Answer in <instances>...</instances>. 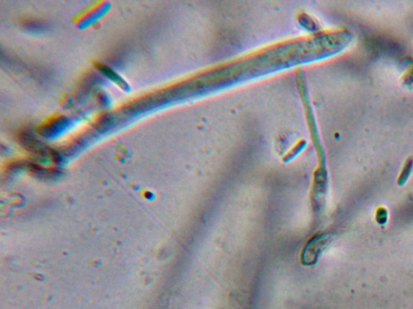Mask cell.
Instances as JSON below:
<instances>
[{
    "label": "cell",
    "instance_id": "cell-1",
    "mask_svg": "<svg viewBox=\"0 0 413 309\" xmlns=\"http://www.w3.org/2000/svg\"><path fill=\"white\" fill-rule=\"evenodd\" d=\"M412 170L413 158H410L408 159L407 161H406L405 164H404L403 171H402L400 177H399L398 179V185L402 186V185H404V184L407 182V179H408L409 176H411V172H412Z\"/></svg>",
    "mask_w": 413,
    "mask_h": 309
},
{
    "label": "cell",
    "instance_id": "cell-2",
    "mask_svg": "<svg viewBox=\"0 0 413 309\" xmlns=\"http://www.w3.org/2000/svg\"><path fill=\"white\" fill-rule=\"evenodd\" d=\"M375 220L377 223L380 225H385L388 221V211L384 207H379L375 213Z\"/></svg>",
    "mask_w": 413,
    "mask_h": 309
}]
</instances>
